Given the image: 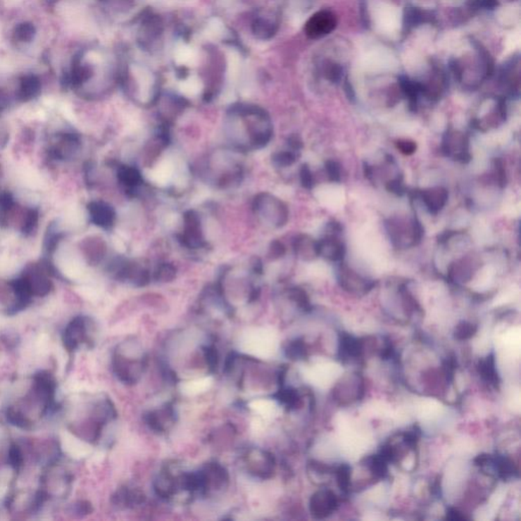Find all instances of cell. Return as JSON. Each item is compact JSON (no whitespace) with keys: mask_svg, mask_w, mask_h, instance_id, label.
Instances as JSON below:
<instances>
[{"mask_svg":"<svg viewBox=\"0 0 521 521\" xmlns=\"http://www.w3.org/2000/svg\"><path fill=\"white\" fill-rule=\"evenodd\" d=\"M449 70L463 88L474 91L493 75V59L481 43L470 39L450 59Z\"/></svg>","mask_w":521,"mask_h":521,"instance_id":"6da1fadb","label":"cell"},{"mask_svg":"<svg viewBox=\"0 0 521 521\" xmlns=\"http://www.w3.org/2000/svg\"><path fill=\"white\" fill-rule=\"evenodd\" d=\"M148 358L142 345L127 340L118 345L112 356V369L118 380L134 385L141 380L147 369Z\"/></svg>","mask_w":521,"mask_h":521,"instance_id":"7a4b0ae2","label":"cell"},{"mask_svg":"<svg viewBox=\"0 0 521 521\" xmlns=\"http://www.w3.org/2000/svg\"><path fill=\"white\" fill-rule=\"evenodd\" d=\"M386 230L393 246L399 249L417 246L424 237V227L417 218H390L386 221Z\"/></svg>","mask_w":521,"mask_h":521,"instance_id":"3957f363","label":"cell"},{"mask_svg":"<svg viewBox=\"0 0 521 521\" xmlns=\"http://www.w3.org/2000/svg\"><path fill=\"white\" fill-rule=\"evenodd\" d=\"M241 463L246 472L256 479H271L276 470V459L268 450L259 447H250L244 450Z\"/></svg>","mask_w":521,"mask_h":521,"instance_id":"277c9868","label":"cell"},{"mask_svg":"<svg viewBox=\"0 0 521 521\" xmlns=\"http://www.w3.org/2000/svg\"><path fill=\"white\" fill-rule=\"evenodd\" d=\"M82 147L81 137L73 130H61L52 138L48 154L56 161H70L79 154Z\"/></svg>","mask_w":521,"mask_h":521,"instance_id":"5b68a950","label":"cell"},{"mask_svg":"<svg viewBox=\"0 0 521 521\" xmlns=\"http://www.w3.org/2000/svg\"><path fill=\"white\" fill-rule=\"evenodd\" d=\"M200 497L222 492L230 484V472L218 463H209L198 470Z\"/></svg>","mask_w":521,"mask_h":521,"instance_id":"8992f818","label":"cell"},{"mask_svg":"<svg viewBox=\"0 0 521 521\" xmlns=\"http://www.w3.org/2000/svg\"><path fill=\"white\" fill-rule=\"evenodd\" d=\"M420 86V96L429 101H438L446 92L449 77L447 72L439 65H431L426 77L422 81H418Z\"/></svg>","mask_w":521,"mask_h":521,"instance_id":"52a82bcc","label":"cell"},{"mask_svg":"<svg viewBox=\"0 0 521 521\" xmlns=\"http://www.w3.org/2000/svg\"><path fill=\"white\" fill-rule=\"evenodd\" d=\"M92 322L87 317H75L66 326L63 342L68 351H77L83 344H90L92 333Z\"/></svg>","mask_w":521,"mask_h":521,"instance_id":"ba28073f","label":"cell"},{"mask_svg":"<svg viewBox=\"0 0 521 521\" xmlns=\"http://www.w3.org/2000/svg\"><path fill=\"white\" fill-rule=\"evenodd\" d=\"M317 74L329 83L337 84L344 80L346 63L344 58H340L337 54L333 56L332 51L326 50L321 56L317 57Z\"/></svg>","mask_w":521,"mask_h":521,"instance_id":"9c48e42d","label":"cell"},{"mask_svg":"<svg viewBox=\"0 0 521 521\" xmlns=\"http://www.w3.org/2000/svg\"><path fill=\"white\" fill-rule=\"evenodd\" d=\"M443 153L456 161L466 162L472 159L470 153V139L460 130H448L443 137Z\"/></svg>","mask_w":521,"mask_h":521,"instance_id":"30bf717a","label":"cell"},{"mask_svg":"<svg viewBox=\"0 0 521 521\" xmlns=\"http://www.w3.org/2000/svg\"><path fill=\"white\" fill-rule=\"evenodd\" d=\"M337 23V17L332 11H317L306 23V35L310 39L326 37L334 31Z\"/></svg>","mask_w":521,"mask_h":521,"instance_id":"8fae6325","label":"cell"},{"mask_svg":"<svg viewBox=\"0 0 521 521\" xmlns=\"http://www.w3.org/2000/svg\"><path fill=\"white\" fill-rule=\"evenodd\" d=\"M500 87L507 95L518 96L520 91V58L516 56L511 57L509 61L500 68L498 75Z\"/></svg>","mask_w":521,"mask_h":521,"instance_id":"7c38bea8","label":"cell"},{"mask_svg":"<svg viewBox=\"0 0 521 521\" xmlns=\"http://www.w3.org/2000/svg\"><path fill=\"white\" fill-rule=\"evenodd\" d=\"M337 278L344 289L353 294H365L374 287L372 281L363 277L344 263H341L338 268Z\"/></svg>","mask_w":521,"mask_h":521,"instance_id":"4fadbf2b","label":"cell"},{"mask_svg":"<svg viewBox=\"0 0 521 521\" xmlns=\"http://www.w3.org/2000/svg\"><path fill=\"white\" fill-rule=\"evenodd\" d=\"M177 413L172 403H165L156 410L149 411L145 420L151 429L157 433H165L175 422Z\"/></svg>","mask_w":521,"mask_h":521,"instance_id":"5bb4252c","label":"cell"},{"mask_svg":"<svg viewBox=\"0 0 521 521\" xmlns=\"http://www.w3.org/2000/svg\"><path fill=\"white\" fill-rule=\"evenodd\" d=\"M318 251L319 257L331 260V262H341L344 260L346 249L344 242L338 237V234L329 233L323 239L318 241Z\"/></svg>","mask_w":521,"mask_h":521,"instance_id":"9a60e30c","label":"cell"},{"mask_svg":"<svg viewBox=\"0 0 521 521\" xmlns=\"http://www.w3.org/2000/svg\"><path fill=\"white\" fill-rule=\"evenodd\" d=\"M425 207L431 214H438L446 206L449 194L445 187H434L420 192Z\"/></svg>","mask_w":521,"mask_h":521,"instance_id":"2e32d148","label":"cell"},{"mask_svg":"<svg viewBox=\"0 0 521 521\" xmlns=\"http://www.w3.org/2000/svg\"><path fill=\"white\" fill-rule=\"evenodd\" d=\"M479 267V263L475 258L463 257L450 264L448 275L451 280H456L457 282H466L472 280V275Z\"/></svg>","mask_w":521,"mask_h":521,"instance_id":"e0dca14e","label":"cell"},{"mask_svg":"<svg viewBox=\"0 0 521 521\" xmlns=\"http://www.w3.org/2000/svg\"><path fill=\"white\" fill-rule=\"evenodd\" d=\"M88 213L91 222L103 228L111 227L115 217L111 206L100 201L91 202L88 205Z\"/></svg>","mask_w":521,"mask_h":521,"instance_id":"ac0fdd59","label":"cell"},{"mask_svg":"<svg viewBox=\"0 0 521 521\" xmlns=\"http://www.w3.org/2000/svg\"><path fill=\"white\" fill-rule=\"evenodd\" d=\"M253 34L256 37L260 39H270L275 35L278 29L277 19L271 15H258L253 20Z\"/></svg>","mask_w":521,"mask_h":521,"instance_id":"d6986e66","label":"cell"},{"mask_svg":"<svg viewBox=\"0 0 521 521\" xmlns=\"http://www.w3.org/2000/svg\"><path fill=\"white\" fill-rule=\"evenodd\" d=\"M81 250L89 264L96 265L104 258L105 244L97 237H88L82 242Z\"/></svg>","mask_w":521,"mask_h":521,"instance_id":"ffe728a7","label":"cell"},{"mask_svg":"<svg viewBox=\"0 0 521 521\" xmlns=\"http://www.w3.org/2000/svg\"><path fill=\"white\" fill-rule=\"evenodd\" d=\"M18 208L19 205L13 194L6 191L0 193V226L8 227L11 225Z\"/></svg>","mask_w":521,"mask_h":521,"instance_id":"44dd1931","label":"cell"},{"mask_svg":"<svg viewBox=\"0 0 521 521\" xmlns=\"http://www.w3.org/2000/svg\"><path fill=\"white\" fill-rule=\"evenodd\" d=\"M294 250L301 259L312 260L319 257L318 241L308 235H301L294 242Z\"/></svg>","mask_w":521,"mask_h":521,"instance_id":"7402d4cb","label":"cell"},{"mask_svg":"<svg viewBox=\"0 0 521 521\" xmlns=\"http://www.w3.org/2000/svg\"><path fill=\"white\" fill-rule=\"evenodd\" d=\"M65 237V232L61 230L56 224H51L48 227L46 234H45L44 239V251L46 253L47 259L50 260V258L54 255V251L58 248L61 242Z\"/></svg>","mask_w":521,"mask_h":521,"instance_id":"603a6c76","label":"cell"},{"mask_svg":"<svg viewBox=\"0 0 521 521\" xmlns=\"http://www.w3.org/2000/svg\"><path fill=\"white\" fill-rule=\"evenodd\" d=\"M39 210L37 208H27L22 214V220H20V230L25 237L35 233L38 228L39 223Z\"/></svg>","mask_w":521,"mask_h":521,"instance_id":"cb8c5ba5","label":"cell"},{"mask_svg":"<svg viewBox=\"0 0 521 521\" xmlns=\"http://www.w3.org/2000/svg\"><path fill=\"white\" fill-rule=\"evenodd\" d=\"M333 504H335V500H333V498L327 494H323V495L319 494L316 497L313 498L312 510L316 514H326V512L330 510Z\"/></svg>","mask_w":521,"mask_h":521,"instance_id":"d4e9b609","label":"cell"},{"mask_svg":"<svg viewBox=\"0 0 521 521\" xmlns=\"http://www.w3.org/2000/svg\"><path fill=\"white\" fill-rule=\"evenodd\" d=\"M327 177L332 182H340L341 180V168L339 163L334 160H328L325 163Z\"/></svg>","mask_w":521,"mask_h":521,"instance_id":"484cf974","label":"cell"},{"mask_svg":"<svg viewBox=\"0 0 521 521\" xmlns=\"http://www.w3.org/2000/svg\"><path fill=\"white\" fill-rule=\"evenodd\" d=\"M494 177L500 187H503L506 184V171H505L504 164L500 159H496L494 163Z\"/></svg>","mask_w":521,"mask_h":521,"instance_id":"4316f807","label":"cell"},{"mask_svg":"<svg viewBox=\"0 0 521 521\" xmlns=\"http://www.w3.org/2000/svg\"><path fill=\"white\" fill-rule=\"evenodd\" d=\"M396 148L401 151L402 154L408 155H408H413L417 151L418 146L415 142L403 139V140L396 142Z\"/></svg>","mask_w":521,"mask_h":521,"instance_id":"83f0119b","label":"cell"},{"mask_svg":"<svg viewBox=\"0 0 521 521\" xmlns=\"http://www.w3.org/2000/svg\"><path fill=\"white\" fill-rule=\"evenodd\" d=\"M10 141V130L6 121L0 118V150L4 149Z\"/></svg>","mask_w":521,"mask_h":521,"instance_id":"f1b7e54d","label":"cell"},{"mask_svg":"<svg viewBox=\"0 0 521 521\" xmlns=\"http://www.w3.org/2000/svg\"><path fill=\"white\" fill-rule=\"evenodd\" d=\"M386 189L390 192V193L396 194V195H402L404 193L403 182H402L401 178L396 177L394 180H389L386 184Z\"/></svg>","mask_w":521,"mask_h":521,"instance_id":"f546056e","label":"cell"},{"mask_svg":"<svg viewBox=\"0 0 521 521\" xmlns=\"http://www.w3.org/2000/svg\"><path fill=\"white\" fill-rule=\"evenodd\" d=\"M301 180L303 187H307V189H310L313 184H314V177H313L312 172H310V168L308 166H303L301 168Z\"/></svg>","mask_w":521,"mask_h":521,"instance_id":"4dcf8cb0","label":"cell"},{"mask_svg":"<svg viewBox=\"0 0 521 521\" xmlns=\"http://www.w3.org/2000/svg\"><path fill=\"white\" fill-rule=\"evenodd\" d=\"M474 332L475 328L474 326L472 325V324L463 323V325L459 327L458 334L457 335H458L459 337L461 338H466L472 336V333Z\"/></svg>","mask_w":521,"mask_h":521,"instance_id":"1f68e13d","label":"cell"}]
</instances>
